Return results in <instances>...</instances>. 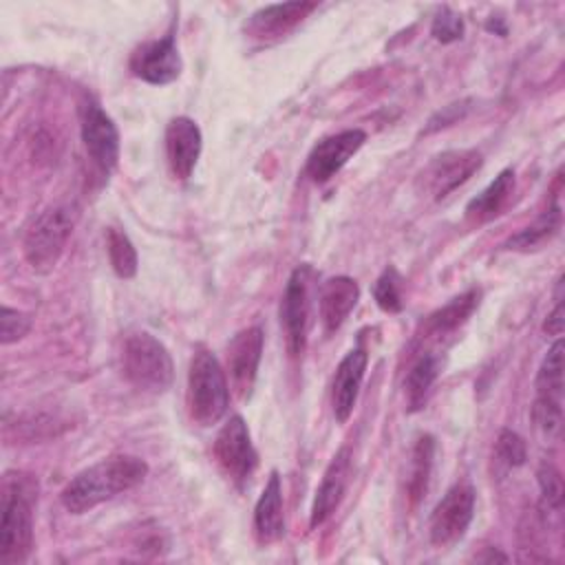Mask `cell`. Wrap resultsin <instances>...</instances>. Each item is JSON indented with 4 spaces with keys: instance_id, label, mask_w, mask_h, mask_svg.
Returning a JSON list of instances; mask_svg holds the SVG:
<instances>
[{
    "instance_id": "obj_2",
    "label": "cell",
    "mask_w": 565,
    "mask_h": 565,
    "mask_svg": "<svg viewBox=\"0 0 565 565\" xmlns=\"http://www.w3.org/2000/svg\"><path fill=\"white\" fill-rule=\"evenodd\" d=\"M38 479L22 470H7L0 488V563H24L33 550V510Z\"/></svg>"
},
{
    "instance_id": "obj_8",
    "label": "cell",
    "mask_w": 565,
    "mask_h": 565,
    "mask_svg": "<svg viewBox=\"0 0 565 565\" xmlns=\"http://www.w3.org/2000/svg\"><path fill=\"white\" fill-rule=\"evenodd\" d=\"M475 501L477 494L470 483H455L448 488L430 514L428 534L435 547H450L463 539L475 516Z\"/></svg>"
},
{
    "instance_id": "obj_22",
    "label": "cell",
    "mask_w": 565,
    "mask_h": 565,
    "mask_svg": "<svg viewBox=\"0 0 565 565\" xmlns=\"http://www.w3.org/2000/svg\"><path fill=\"white\" fill-rule=\"evenodd\" d=\"M439 371H441V358L433 351L422 353L417 358V362L411 366V371L404 380V395H406V404H408L411 413L419 411L426 404L428 391L435 384Z\"/></svg>"
},
{
    "instance_id": "obj_1",
    "label": "cell",
    "mask_w": 565,
    "mask_h": 565,
    "mask_svg": "<svg viewBox=\"0 0 565 565\" xmlns=\"http://www.w3.org/2000/svg\"><path fill=\"white\" fill-rule=\"evenodd\" d=\"M148 475V463L135 455H110L77 472L60 492V501L71 514H84L99 503L132 490Z\"/></svg>"
},
{
    "instance_id": "obj_18",
    "label": "cell",
    "mask_w": 565,
    "mask_h": 565,
    "mask_svg": "<svg viewBox=\"0 0 565 565\" xmlns=\"http://www.w3.org/2000/svg\"><path fill=\"white\" fill-rule=\"evenodd\" d=\"M320 322L327 333L338 331L360 300V287L349 276H333L320 287Z\"/></svg>"
},
{
    "instance_id": "obj_28",
    "label": "cell",
    "mask_w": 565,
    "mask_h": 565,
    "mask_svg": "<svg viewBox=\"0 0 565 565\" xmlns=\"http://www.w3.org/2000/svg\"><path fill=\"white\" fill-rule=\"evenodd\" d=\"M373 298L377 302V307L386 313H399L402 307H404V300H402V276L399 271L388 265L380 278L375 280L373 285Z\"/></svg>"
},
{
    "instance_id": "obj_3",
    "label": "cell",
    "mask_w": 565,
    "mask_h": 565,
    "mask_svg": "<svg viewBox=\"0 0 565 565\" xmlns=\"http://www.w3.org/2000/svg\"><path fill=\"white\" fill-rule=\"evenodd\" d=\"M188 413L199 426H212L221 422L230 406V386L225 371L214 353L196 349L188 371Z\"/></svg>"
},
{
    "instance_id": "obj_27",
    "label": "cell",
    "mask_w": 565,
    "mask_h": 565,
    "mask_svg": "<svg viewBox=\"0 0 565 565\" xmlns=\"http://www.w3.org/2000/svg\"><path fill=\"white\" fill-rule=\"evenodd\" d=\"M532 422L536 426V430L547 439L554 441L561 435L563 428V408H561V399H552V397H534L532 404Z\"/></svg>"
},
{
    "instance_id": "obj_30",
    "label": "cell",
    "mask_w": 565,
    "mask_h": 565,
    "mask_svg": "<svg viewBox=\"0 0 565 565\" xmlns=\"http://www.w3.org/2000/svg\"><path fill=\"white\" fill-rule=\"evenodd\" d=\"M525 459H527V450L521 435H516L510 428H503L494 441V463L501 466L503 470H512V468H521Z\"/></svg>"
},
{
    "instance_id": "obj_4",
    "label": "cell",
    "mask_w": 565,
    "mask_h": 565,
    "mask_svg": "<svg viewBox=\"0 0 565 565\" xmlns=\"http://www.w3.org/2000/svg\"><path fill=\"white\" fill-rule=\"evenodd\" d=\"M121 369L132 386L148 393H163L174 377L168 349L148 331H135L124 340Z\"/></svg>"
},
{
    "instance_id": "obj_5",
    "label": "cell",
    "mask_w": 565,
    "mask_h": 565,
    "mask_svg": "<svg viewBox=\"0 0 565 565\" xmlns=\"http://www.w3.org/2000/svg\"><path fill=\"white\" fill-rule=\"evenodd\" d=\"M73 225L75 212L68 205L46 207L26 225L22 236V252L33 271L49 274L57 265Z\"/></svg>"
},
{
    "instance_id": "obj_13",
    "label": "cell",
    "mask_w": 565,
    "mask_h": 565,
    "mask_svg": "<svg viewBox=\"0 0 565 565\" xmlns=\"http://www.w3.org/2000/svg\"><path fill=\"white\" fill-rule=\"evenodd\" d=\"M263 329L254 324L241 329L227 344V373L238 399H247L252 395L263 355Z\"/></svg>"
},
{
    "instance_id": "obj_14",
    "label": "cell",
    "mask_w": 565,
    "mask_h": 565,
    "mask_svg": "<svg viewBox=\"0 0 565 565\" xmlns=\"http://www.w3.org/2000/svg\"><path fill=\"white\" fill-rule=\"evenodd\" d=\"M203 135L194 119L179 115L172 117L166 126V157L170 172L179 181H188L201 157Z\"/></svg>"
},
{
    "instance_id": "obj_17",
    "label": "cell",
    "mask_w": 565,
    "mask_h": 565,
    "mask_svg": "<svg viewBox=\"0 0 565 565\" xmlns=\"http://www.w3.org/2000/svg\"><path fill=\"white\" fill-rule=\"evenodd\" d=\"M318 9V2H282V4H267L249 15L245 22V31L258 40L282 38L296 24H300L311 11Z\"/></svg>"
},
{
    "instance_id": "obj_21",
    "label": "cell",
    "mask_w": 565,
    "mask_h": 565,
    "mask_svg": "<svg viewBox=\"0 0 565 565\" xmlns=\"http://www.w3.org/2000/svg\"><path fill=\"white\" fill-rule=\"evenodd\" d=\"M481 300V291L477 287L455 296L450 302H446L444 307H439L437 311H433L424 324L428 335H446L457 331L479 307Z\"/></svg>"
},
{
    "instance_id": "obj_29",
    "label": "cell",
    "mask_w": 565,
    "mask_h": 565,
    "mask_svg": "<svg viewBox=\"0 0 565 565\" xmlns=\"http://www.w3.org/2000/svg\"><path fill=\"white\" fill-rule=\"evenodd\" d=\"M536 481L541 490V508L550 512H558L563 508V477L558 468L550 461H541L536 470Z\"/></svg>"
},
{
    "instance_id": "obj_26",
    "label": "cell",
    "mask_w": 565,
    "mask_h": 565,
    "mask_svg": "<svg viewBox=\"0 0 565 565\" xmlns=\"http://www.w3.org/2000/svg\"><path fill=\"white\" fill-rule=\"evenodd\" d=\"M106 249H108L110 267L119 278L128 280L137 274V265H139L137 249L124 230L119 227L106 230Z\"/></svg>"
},
{
    "instance_id": "obj_32",
    "label": "cell",
    "mask_w": 565,
    "mask_h": 565,
    "mask_svg": "<svg viewBox=\"0 0 565 565\" xmlns=\"http://www.w3.org/2000/svg\"><path fill=\"white\" fill-rule=\"evenodd\" d=\"M31 316L20 311V309H11L9 305H2L0 309V342L2 344H11L22 340L29 331H31Z\"/></svg>"
},
{
    "instance_id": "obj_20",
    "label": "cell",
    "mask_w": 565,
    "mask_h": 565,
    "mask_svg": "<svg viewBox=\"0 0 565 565\" xmlns=\"http://www.w3.org/2000/svg\"><path fill=\"white\" fill-rule=\"evenodd\" d=\"M514 170L503 168L477 196H472L466 205V216L472 223H488L501 214L514 192Z\"/></svg>"
},
{
    "instance_id": "obj_6",
    "label": "cell",
    "mask_w": 565,
    "mask_h": 565,
    "mask_svg": "<svg viewBox=\"0 0 565 565\" xmlns=\"http://www.w3.org/2000/svg\"><path fill=\"white\" fill-rule=\"evenodd\" d=\"M313 278H316V271L309 263L298 265L291 271L280 300V324H282L285 344L291 358H300L307 347Z\"/></svg>"
},
{
    "instance_id": "obj_15",
    "label": "cell",
    "mask_w": 565,
    "mask_h": 565,
    "mask_svg": "<svg viewBox=\"0 0 565 565\" xmlns=\"http://www.w3.org/2000/svg\"><path fill=\"white\" fill-rule=\"evenodd\" d=\"M351 479V448L342 446L329 461L322 481L316 490L313 503H311V516H309V525L316 530L318 525H322L340 505L347 486Z\"/></svg>"
},
{
    "instance_id": "obj_34",
    "label": "cell",
    "mask_w": 565,
    "mask_h": 565,
    "mask_svg": "<svg viewBox=\"0 0 565 565\" xmlns=\"http://www.w3.org/2000/svg\"><path fill=\"white\" fill-rule=\"evenodd\" d=\"M543 329L550 333V335H561L563 329H565V307H563V300L556 302V307L552 309V313L547 316V320L543 322Z\"/></svg>"
},
{
    "instance_id": "obj_31",
    "label": "cell",
    "mask_w": 565,
    "mask_h": 565,
    "mask_svg": "<svg viewBox=\"0 0 565 565\" xmlns=\"http://www.w3.org/2000/svg\"><path fill=\"white\" fill-rule=\"evenodd\" d=\"M463 20L459 13H455L450 7H441L435 18H433V24H430V33L437 42L441 44H452L457 40L463 38Z\"/></svg>"
},
{
    "instance_id": "obj_23",
    "label": "cell",
    "mask_w": 565,
    "mask_h": 565,
    "mask_svg": "<svg viewBox=\"0 0 565 565\" xmlns=\"http://www.w3.org/2000/svg\"><path fill=\"white\" fill-rule=\"evenodd\" d=\"M433 459H435V439L433 435H422L415 441L413 455H411V470H408V481H406V492H408V501L415 508L426 490H428V481H430V472H433Z\"/></svg>"
},
{
    "instance_id": "obj_12",
    "label": "cell",
    "mask_w": 565,
    "mask_h": 565,
    "mask_svg": "<svg viewBox=\"0 0 565 565\" xmlns=\"http://www.w3.org/2000/svg\"><path fill=\"white\" fill-rule=\"evenodd\" d=\"M364 141L366 132L360 128H349L320 139L307 157V174L313 183H327L347 166L349 159H353Z\"/></svg>"
},
{
    "instance_id": "obj_25",
    "label": "cell",
    "mask_w": 565,
    "mask_h": 565,
    "mask_svg": "<svg viewBox=\"0 0 565 565\" xmlns=\"http://www.w3.org/2000/svg\"><path fill=\"white\" fill-rule=\"evenodd\" d=\"M563 340L558 338L545 353L536 380H534V388L539 397H552V399H561L563 395Z\"/></svg>"
},
{
    "instance_id": "obj_33",
    "label": "cell",
    "mask_w": 565,
    "mask_h": 565,
    "mask_svg": "<svg viewBox=\"0 0 565 565\" xmlns=\"http://www.w3.org/2000/svg\"><path fill=\"white\" fill-rule=\"evenodd\" d=\"M468 104H470V99H461V102H452V104L444 106L441 110H437V113L428 119V126H426L424 132L428 135V132H435V130H439V128H446V126L459 121V119L468 113V108H470Z\"/></svg>"
},
{
    "instance_id": "obj_16",
    "label": "cell",
    "mask_w": 565,
    "mask_h": 565,
    "mask_svg": "<svg viewBox=\"0 0 565 565\" xmlns=\"http://www.w3.org/2000/svg\"><path fill=\"white\" fill-rule=\"evenodd\" d=\"M366 362L369 355L364 349H351L338 364L333 382H331V408L335 415L338 424L349 422L355 402H358V393L364 380V371H366Z\"/></svg>"
},
{
    "instance_id": "obj_11",
    "label": "cell",
    "mask_w": 565,
    "mask_h": 565,
    "mask_svg": "<svg viewBox=\"0 0 565 565\" xmlns=\"http://www.w3.org/2000/svg\"><path fill=\"white\" fill-rule=\"evenodd\" d=\"M128 66L135 77L152 86H163L174 82L181 75V55L177 49L174 33L168 31L159 40L137 46L130 55Z\"/></svg>"
},
{
    "instance_id": "obj_19",
    "label": "cell",
    "mask_w": 565,
    "mask_h": 565,
    "mask_svg": "<svg viewBox=\"0 0 565 565\" xmlns=\"http://www.w3.org/2000/svg\"><path fill=\"white\" fill-rule=\"evenodd\" d=\"M254 534L260 545L276 543L285 534L282 516V486L276 470L269 472V479L254 508Z\"/></svg>"
},
{
    "instance_id": "obj_9",
    "label": "cell",
    "mask_w": 565,
    "mask_h": 565,
    "mask_svg": "<svg viewBox=\"0 0 565 565\" xmlns=\"http://www.w3.org/2000/svg\"><path fill=\"white\" fill-rule=\"evenodd\" d=\"M79 132L84 148L102 174H110L119 161V130L110 115L93 99L79 108Z\"/></svg>"
},
{
    "instance_id": "obj_24",
    "label": "cell",
    "mask_w": 565,
    "mask_h": 565,
    "mask_svg": "<svg viewBox=\"0 0 565 565\" xmlns=\"http://www.w3.org/2000/svg\"><path fill=\"white\" fill-rule=\"evenodd\" d=\"M561 227V210L558 205L545 210L534 223L525 225L523 230H519L514 236H510L503 247L505 249H514V252H532L539 249L541 245H545Z\"/></svg>"
},
{
    "instance_id": "obj_35",
    "label": "cell",
    "mask_w": 565,
    "mask_h": 565,
    "mask_svg": "<svg viewBox=\"0 0 565 565\" xmlns=\"http://www.w3.org/2000/svg\"><path fill=\"white\" fill-rule=\"evenodd\" d=\"M486 29H488V31H497L499 35H505V33H508V31H505V26L501 24V18H499L497 22H494V20H490V22L486 24Z\"/></svg>"
},
{
    "instance_id": "obj_10",
    "label": "cell",
    "mask_w": 565,
    "mask_h": 565,
    "mask_svg": "<svg viewBox=\"0 0 565 565\" xmlns=\"http://www.w3.org/2000/svg\"><path fill=\"white\" fill-rule=\"evenodd\" d=\"M481 152L472 148L461 150H446L430 159V163L419 174L422 188L435 199L441 201L452 190L463 185L479 168H481Z\"/></svg>"
},
{
    "instance_id": "obj_7",
    "label": "cell",
    "mask_w": 565,
    "mask_h": 565,
    "mask_svg": "<svg viewBox=\"0 0 565 565\" xmlns=\"http://www.w3.org/2000/svg\"><path fill=\"white\" fill-rule=\"evenodd\" d=\"M214 457L227 479L243 488L258 466V452L252 444L249 428L241 415H232L214 439Z\"/></svg>"
}]
</instances>
